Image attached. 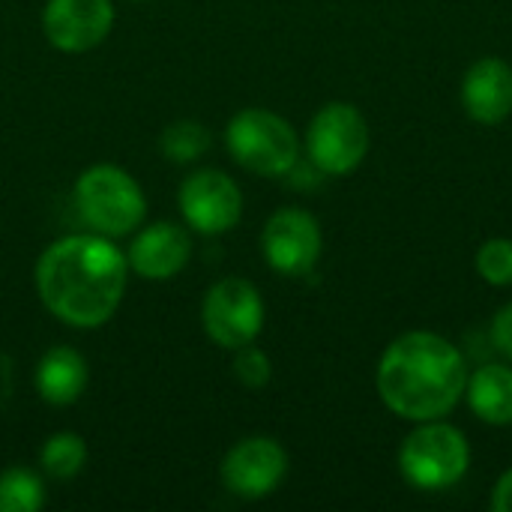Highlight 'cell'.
<instances>
[{
    "label": "cell",
    "mask_w": 512,
    "mask_h": 512,
    "mask_svg": "<svg viewBox=\"0 0 512 512\" xmlns=\"http://www.w3.org/2000/svg\"><path fill=\"white\" fill-rule=\"evenodd\" d=\"M369 123L351 102H327L306 129L309 162L330 177L351 174L369 153Z\"/></svg>",
    "instance_id": "obj_6"
},
{
    "label": "cell",
    "mask_w": 512,
    "mask_h": 512,
    "mask_svg": "<svg viewBox=\"0 0 512 512\" xmlns=\"http://www.w3.org/2000/svg\"><path fill=\"white\" fill-rule=\"evenodd\" d=\"M492 510L495 512H512V468L498 480L495 495H492Z\"/></svg>",
    "instance_id": "obj_22"
},
{
    "label": "cell",
    "mask_w": 512,
    "mask_h": 512,
    "mask_svg": "<svg viewBox=\"0 0 512 512\" xmlns=\"http://www.w3.org/2000/svg\"><path fill=\"white\" fill-rule=\"evenodd\" d=\"M201 324L210 342L225 351H237L258 339L264 330V300L261 291L240 276L219 279L201 303Z\"/></svg>",
    "instance_id": "obj_7"
},
{
    "label": "cell",
    "mask_w": 512,
    "mask_h": 512,
    "mask_svg": "<svg viewBox=\"0 0 512 512\" xmlns=\"http://www.w3.org/2000/svg\"><path fill=\"white\" fill-rule=\"evenodd\" d=\"M114 27L111 0H48L42 9L45 39L66 54H84L105 42Z\"/></svg>",
    "instance_id": "obj_11"
},
{
    "label": "cell",
    "mask_w": 512,
    "mask_h": 512,
    "mask_svg": "<svg viewBox=\"0 0 512 512\" xmlns=\"http://www.w3.org/2000/svg\"><path fill=\"white\" fill-rule=\"evenodd\" d=\"M159 150L171 162H195L210 150V132L198 120H174L159 135Z\"/></svg>",
    "instance_id": "obj_17"
},
{
    "label": "cell",
    "mask_w": 512,
    "mask_h": 512,
    "mask_svg": "<svg viewBox=\"0 0 512 512\" xmlns=\"http://www.w3.org/2000/svg\"><path fill=\"white\" fill-rule=\"evenodd\" d=\"M231 159L258 177H285L297 168L300 138L294 126L267 108H243L225 129Z\"/></svg>",
    "instance_id": "obj_5"
},
{
    "label": "cell",
    "mask_w": 512,
    "mask_h": 512,
    "mask_svg": "<svg viewBox=\"0 0 512 512\" xmlns=\"http://www.w3.org/2000/svg\"><path fill=\"white\" fill-rule=\"evenodd\" d=\"M321 225L309 210L282 207L276 210L261 234V252L279 276H306L321 258Z\"/></svg>",
    "instance_id": "obj_9"
},
{
    "label": "cell",
    "mask_w": 512,
    "mask_h": 512,
    "mask_svg": "<svg viewBox=\"0 0 512 512\" xmlns=\"http://www.w3.org/2000/svg\"><path fill=\"white\" fill-rule=\"evenodd\" d=\"M375 387L387 411L402 420L426 423L447 417L465 396V354L429 330L402 333L378 360Z\"/></svg>",
    "instance_id": "obj_2"
},
{
    "label": "cell",
    "mask_w": 512,
    "mask_h": 512,
    "mask_svg": "<svg viewBox=\"0 0 512 512\" xmlns=\"http://www.w3.org/2000/svg\"><path fill=\"white\" fill-rule=\"evenodd\" d=\"M45 504V486L30 468H9L0 474V512H36Z\"/></svg>",
    "instance_id": "obj_18"
},
{
    "label": "cell",
    "mask_w": 512,
    "mask_h": 512,
    "mask_svg": "<svg viewBox=\"0 0 512 512\" xmlns=\"http://www.w3.org/2000/svg\"><path fill=\"white\" fill-rule=\"evenodd\" d=\"M87 381H90L87 360L69 345L48 348L39 357L36 375H33L39 399L54 405V408H66V405L78 402L81 393L87 390Z\"/></svg>",
    "instance_id": "obj_14"
},
{
    "label": "cell",
    "mask_w": 512,
    "mask_h": 512,
    "mask_svg": "<svg viewBox=\"0 0 512 512\" xmlns=\"http://www.w3.org/2000/svg\"><path fill=\"white\" fill-rule=\"evenodd\" d=\"M234 375H237V381L243 387L261 390V387L270 384L273 363H270V357L261 348H255V342H249V345H243V348L234 351Z\"/></svg>",
    "instance_id": "obj_20"
},
{
    "label": "cell",
    "mask_w": 512,
    "mask_h": 512,
    "mask_svg": "<svg viewBox=\"0 0 512 512\" xmlns=\"http://www.w3.org/2000/svg\"><path fill=\"white\" fill-rule=\"evenodd\" d=\"M129 279L126 255L102 234H69L54 240L36 261V294L42 306L75 330H96L114 318Z\"/></svg>",
    "instance_id": "obj_1"
},
{
    "label": "cell",
    "mask_w": 512,
    "mask_h": 512,
    "mask_svg": "<svg viewBox=\"0 0 512 512\" xmlns=\"http://www.w3.org/2000/svg\"><path fill=\"white\" fill-rule=\"evenodd\" d=\"M477 273L483 282L495 288L512 285V240L510 237H492L477 249Z\"/></svg>",
    "instance_id": "obj_19"
},
{
    "label": "cell",
    "mask_w": 512,
    "mask_h": 512,
    "mask_svg": "<svg viewBox=\"0 0 512 512\" xmlns=\"http://www.w3.org/2000/svg\"><path fill=\"white\" fill-rule=\"evenodd\" d=\"M462 105L471 120L495 126L512 114V66L501 57H480L462 78Z\"/></svg>",
    "instance_id": "obj_13"
},
{
    "label": "cell",
    "mask_w": 512,
    "mask_h": 512,
    "mask_svg": "<svg viewBox=\"0 0 512 512\" xmlns=\"http://www.w3.org/2000/svg\"><path fill=\"white\" fill-rule=\"evenodd\" d=\"M471 468L468 438L441 420L417 423L399 447V471L408 486L420 492H444L456 486Z\"/></svg>",
    "instance_id": "obj_4"
},
{
    "label": "cell",
    "mask_w": 512,
    "mask_h": 512,
    "mask_svg": "<svg viewBox=\"0 0 512 512\" xmlns=\"http://www.w3.org/2000/svg\"><path fill=\"white\" fill-rule=\"evenodd\" d=\"M474 417L486 426H512V366L486 363L468 375L465 387Z\"/></svg>",
    "instance_id": "obj_15"
},
{
    "label": "cell",
    "mask_w": 512,
    "mask_h": 512,
    "mask_svg": "<svg viewBox=\"0 0 512 512\" xmlns=\"http://www.w3.org/2000/svg\"><path fill=\"white\" fill-rule=\"evenodd\" d=\"M177 201H180V213L186 225L207 237L231 231L243 216L240 186L225 171H216V168H201L189 174L180 183Z\"/></svg>",
    "instance_id": "obj_8"
},
{
    "label": "cell",
    "mask_w": 512,
    "mask_h": 512,
    "mask_svg": "<svg viewBox=\"0 0 512 512\" xmlns=\"http://www.w3.org/2000/svg\"><path fill=\"white\" fill-rule=\"evenodd\" d=\"M39 465L54 480H72L87 465V444L75 432H57L51 435L39 450Z\"/></svg>",
    "instance_id": "obj_16"
},
{
    "label": "cell",
    "mask_w": 512,
    "mask_h": 512,
    "mask_svg": "<svg viewBox=\"0 0 512 512\" xmlns=\"http://www.w3.org/2000/svg\"><path fill=\"white\" fill-rule=\"evenodd\" d=\"M75 210L93 234L117 240L138 231L147 216V198L129 171L102 162L75 180Z\"/></svg>",
    "instance_id": "obj_3"
},
{
    "label": "cell",
    "mask_w": 512,
    "mask_h": 512,
    "mask_svg": "<svg viewBox=\"0 0 512 512\" xmlns=\"http://www.w3.org/2000/svg\"><path fill=\"white\" fill-rule=\"evenodd\" d=\"M492 345L512 363V303L498 309V315L492 318Z\"/></svg>",
    "instance_id": "obj_21"
},
{
    "label": "cell",
    "mask_w": 512,
    "mask_h": 512,
    "mask_svg": "<svg viewBox=\"0 0 512 512\" xmlns=\"http://www.w3.org/2000/svg\"><path fill=\"white\" fill-rule=\"evenodd\" d=\"M189 258H192V237L183 225L174 222H156L144 228L141 234H135L126 252L129 270L150 282L174 279L177 273L186 270Z\"/></svg>",
    "instance_id": "obj_12"
},
{
    "label": "cell",
    "mask_w": 512,
    "mask_h": 512,
    "mask_svg": "<svg viewBox=\"0 0 512 512\" xmlns=\"http://www.w3.org/2000/svg\"><path fill=\"white\" fill-rule=\"evenodd\" d=\"M288 474V453L279 441L255 435L234 444L219 468L222 486L246 501H261L273 495Z\"/></svg>",
    "instance_id": "obj_10"
}]
</instances>
